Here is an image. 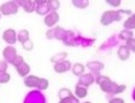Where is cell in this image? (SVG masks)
Returning <instances> with one entry per match:
<instances>
[{"instance_id": "25", "label": "cell", "mask_w": 135, "mask_h": 103, "mask_svg": "<svg viewBox=\"0 0 135 103\" xmlns=\"http://www.w3.org/2000/svg\"><path fill=\"white\" fill-rule=\"evenodd\" d=\"M71 3L77 8H86L89 6V1L88 0H73Z\"/></svg>"}, {"instance_id": "34", "label": "cell", "mask_w": 135, "mask_h": 103, "mask_svg": "<svg viewBox=\"0 0 135 103\" xmlns=\"http://www.w3.org/2000/svg\"><path fill=\"white\" fill-rule=\"evenodd\" d=\"M45 36H46V39H47V40H53L54 39V28L48 29V30L46 31Z\"/></svg>"}, {"instance_id": "30", "label": "cell", "mask_w": 135, "mask_h": 103, "mask_svg": "<svg viewBox=\"0 0 135 103\" xmlns=\"http://www.w3.org/2000/svg\"><path fill=\"white\" fill-rule=\"evenodd\" d=\"M22 47H23V49L24 50H33L34 49V42L31 41L30 39L28 40V41H25L24 43H22Z\"/></svg>"}, {"instance_id": "27", "label": "cell", "mask_w": 135, "mask_h": 103, "mask_svg": "<svg viewBox=\"0 0 135 103\" xmlns=\"http://www.w3.org/2000/svg\"><path fill=\"white\" fill-rule=\"evenodd\" d=\"M48 4V7H50L51 11H56L57 10H59V7H60V3H59L58 0H50V1H47Z\"/></svg>"}, {"instance_id": "28", "label": "cell", "mask_w": 135, "mask_h": 103, "mask_svg": "<svg viewBox=\"0 0 135 103\" xmlns=\"http://www.w3.org/2000/svg\"><path fill=\"white\" fill-rule=\"evenodd\" d=\"M124 46H126V47L130 50V53H132V52H134V50H135V40H134V37H133V39L127 40L126 45H124Z\"/></svg>"}, {"instance_id": "20", "label": "cell", "mask_w": 135, "mask_h": 103, "mask_svg": "<svg viewBox=\"0 0 135 103\" xmlns=\"http://www.w3.org/2000/svg\"><path fill=\"white\" fill-rule=\"evenodd\" d=\"M66 59H68V53L66 52H60V53L54 54V55L51 58V62L54 65V64H58V62L64 61V60H66Z\"/></svg>"}, {"instance_id": "10", "label": "cell", "mask_w": 135, "mask_h": 103, "mask_svg": "<svg viewBox=\"0 0 135 103\" xmlns=\"http://www.w3.org/2000/svg\"><path fill=\"white\" fill-rule=\"evenodd\" d=\"M3 40L8 46H13L17 42V32L13 29H6L3 32Z\"/></svg>"}, {"instance_id": "26", "label": "cell", "mask_w": 135, "mask_h": 103, "mask_svg": "<svg viewBox=\"0 0 135 103\" xmlns=\"http://www.w3.org/2000/svg\"><path fill=\"white\" fill-rule=\"evenodd\" d=\"M48 85H50V82H48V79H46V78H40L39 84H37L36 89L39 90V91H44V90H46V89L48 88Z\"/></svg>"}, {"instance_id": "16", "label": "cell", "mask_w": 135, "mask_h": 103, "mask_svg": "<svg viewBox=\"0 0 135 103\" xmlns=\"http://www.w3.org/2000/svg\"><path fill=\"white\" fill-rule=\"evenodd\" d=\"M88 94V89L87 88L82 86L80 84H76L75 86V91H74V96H75L77 100H81V98H84Z\"/></svg>"}, {"instance_id": "23", "label": "cell", "mask_w": 135, "mask_h": 103, "mask_svg": "<svg viewBox=\"0 0 135 103\" xmlns=\"http://www.w3.org/2000/svg\"><path fill=\"white\" fill-rule=\"evenodd\" d=\"M118 40H122V41H127L129 39H133L134 37V31L130 30H122L121 32L118 34Z\"/></svg>"}, {"instance_id": "32", "label": "cell", "mask_w": 135, "mask_h": 103, "mask_svg": "<svg viewBox=\"0 0 135 103\" xmlns=\"http://www.w3.org/2000/svg\"><path fill=\"white\" fill-rule=\"evenodd\" d=\"M22 62H24V59H23V56L22 55H17L16 58H15V60L12 61V66H15V67H17V66H20Z\"/></svg>"}, {"instance_id": "4", "label": "cell", "mask_w": 135, "mask_h": 103, "mask_svg": "<svg viewBox=\"0 0 135 103\" xmlns=\"http://www.w3.org/2000/svg\"><path fill=\"white\" fill-rule=\"evenodd\" d=\"M23 103H47L46 102L45 95L39 90H33L25 96Z\"/></svg>"}, {"instance_id": "12", "label": "cell", "mask_w": 135, "mask_h": 103, "mask_svg": "<svg viewBox=\"0 0 135 103\" xmlns=\"http://www.w3.org/2000/svg\"><path fill=\"white\" fill-rule=\"evenodd\" d=\"M17 5L18 7H23L27 13H31V12H35V1L33 0H23V1H17Z\"/></svg>"}, {"instance_id": "13", "label": "cell", "mask_w": 135, "mask_h": 103, "mask_svg": "<svg viewBox=\"0 0 135 103\" xmlns=\"http://www.w3.org/2000/svg\"><path fill=\"white\" fill-rule=\"evenodd\" d=\"M117 39H118L117 36H111L109 40H107L106 42H104V43H103V45L100 46V48H99V52L101 53V52H103L104 49H106V50L109 49V53H110V50H111V48L115 47V46L117 45V42L119 41V40H117Z\"/></svg>"}, {"instance_id": "8", "label": "cell", "mask_w": 135, "mask_h": 103, "mask_svg": "<svg viewBox=\"0 0 135 103\" xmlns=\"http://www.w3.org/2000/svg\"><path fill=\"white\" fill-rule=\"evenodd\" d=\"M58 20H59V14H58V12L51 11L50 13L45 16L44 23H45V25L47 26L48 29H51V28H54V26H56V24L58 23Z\"/></svg>"}, {"instance_id": "3", "label": "cell", "mask_w": 135, "mask_h": 103, "mask_svg": "<svg viewBox=\"0 0 135 103\" xmlns=\"http://www.w3.org/2000/svg\"><path fill=\"white\" fill-rule=\"evenodd\" d=\"M18 8L17 1H6L0 5V13L1 16H12L18 12Z\"/></svg>"}, {"instance_id": "11", "label": "cell", "mask_w": 135, "mask_h": 103, "mask_svg": "<svg viewBox=\"0 0 135 103\" xmlns=\"http://www.w3.org/2000/svg\"><path fill=\"white\" fill-rule=\"evenodd\" d=\"M71 66L73 64L70 62V60H64L62 62H58V64H54L53 65V70L56 73H65L68 72L69 70H71Z\"/></svg>"}, {"instance_id": "6", "label": "cell", "mask_w": 135, "mask_h": 103, "mask_svg": "<svg viewBox=\"0 0 135 103\" xmlns=\"http://www.w3.org/2000/svg\"><path fill=\"white\" fill-rule=\"evenodd\" d=\"M84 67H87L88 70L90 71V73H92V74L98 75V74H100L101 71L104 70L105 65L103 64L101 61H98V60H93V61H88L87 65H86Z\"/></svg>"}, {"instance_id": "2", "label": "cell", "mask_w": 135, "mask_h": 103, "mask_svg": "<svg viewBox=\"0 0 135 103\" xmlns=\"http://www.w3.org/2000/svg\"><path fill=\"white\" fill-rule=\"evenodd\" d=\"M122 10H118V11H113V10H107L104 11L103 14L100 17V24L107 26V25L112 24L113 22H118V20H122Z\"/></svg>"}, {"instance_id": "33", "label": "cell", "mask_w": 135, "mask_h": 103, "mask_svg": "<svg viewBox=\"0 0 135 103\" xmlns=\"http://www.w3.org/2000/svg\"><path fill=\"white\" fill-rule=\"evenodd\" d=\"M106 4L110 5L111 7H119L122 4L121 0H106Z\"/></svg>"}, {"instance_id": "24", "label": "cell", "mask_w": 135, "mask_h": 103, "mask_svg": "<svg viewBox=\"0 0 135 103\" xmlns=\"http://www.w3.org/2000/svg\"><path fill=\"white\" fill-rule=\"evenodd\" d=\"M73 95H74V94L69 89H68V88H62V89L58 91L59 100H63V98H69V97H71Z\"/></svg>"}, {"instance_id": "29", "label": "cell", "mask_w": 135, "mask_h": 103, "mask_svg": "<svg viewBox=\"0 0 135 103\" xmlns=\"http://www.w3.org/2000/svg\"><path fill=\"white\" fill-rule=\"evenodd\" d=\"M11 79V75L8 74L7 72H4V73H0V84H6L10 82Z\"/></svg>"}, {"instance_id": "38", "label": "cell", "mask_w": 135, "mask_h": 103, "mask_svg": "<svg viewBox=\"0 0 135 103\" xmlns=\"http://www.w3.org/2000/svg\"><path fill=\"white\" fill-rule=\"evenodd\" d=\"M0 18H1V13H0Z\"/></svg>"}, {"instance_id": "19", "label": "cell", "mask_w": 135, "mask_h": 103, "mask_svg": "<svg viewBox=\"0 0 135 103\" xmlns=\"http://www.w3.org/2000/svg\"><path fill=\"white\" fill-rule=\"evenodd\" d=\"M123 28H124V30H130V31L134 30V28H135V16H134V13H133L132 16H129L126 20H124Z\"/></svg>"}, {"instance_id": "22", "label": "cell", "mask_w": 135, "mask_h": 103, "mask_svg": "<svg viewBox=\"0 0 135 103\" xmlns=\"http://www.w3.org/2000/svg\"><path fill=\"white\" fill-rule=\"evenodd\" d=\"M65 35H66V30L64 28H62V26H54V39L63 41Z\"/></svg>"}, {"instance_id": "9", "label": "cell", "mask_w": 135, "mask_h": 103, "mask_svg": "<svg viewBox=\"0 0 135 103\" xmlns=\"http://www.w3.org/2000/svg\"><path fill=\"white\" fill-rule=\"evenodd\" d=\"M94 82H95V75L92 74L90 72L89 73L84 72L83 74L79 77L77 84H80V85H82V86H84V88H88V86H90L92 84H94Z\"/></svg>"}, {"instance_id": "18", "label": "cell", "mask_w": 135, "mask_h": 103, "mask_svg": "<svg viewBox=\"0 0 135 103\" xmlns=\"http://www.w3.org/2000/svg\"><path fill=\"white\" fill-rule=\"evenodd\" d=\"M84 70H86L84 65L80 64V62H76V64H74L73 66H71V72H73V74L76 75V77H80V75L83 74Z\"/></svg>"}, {"instance_id": "36", "label": "cell", "mask_w": 135, "mask_h": 103, "mask_svg": "<svg viewBox=\"0 0 135 103\" xmlns=\"http://www.w3.org/2000/svg\"><path fill=\"white\" fill-rule=\"evenodd\" d=\"M109 103H126L124 102V100L122 97H112L111 100H109Z\"/></svg>"}, {"instance_id": "14", "label": "cell", "mask_w": 135, "mask_h": 103, "mask_svg": "<svg viewBox=\"0 0 135 103\" xmlns=\"http://www.w3.org/2000/svg\"><path fill=\"white\" fill-rule=\"evenodd\" d=\"M39 80L40 77H37L35 74H29L24 78V85L27 88H36L37 84H39Z\"/></svg>"}, {"instance_id": "37", "label": "cell", "mask_w": 135, "mask_h": 103, "mask_svg": "<svg viewBox=\"0 0 135 103\" xmlns=\"http://www.w3.org/2000/svg\"><path fill=\"white\" fill-rule=\"evenodd\" d=\"M82 103H92V102H89V101H86V102H82Z\"/></svg>"}, {"instance_id": "35", "label": "cell", "mask_w": 135, "mask_h": 103, "mask_svg": "<svg viewBox=\"0 0 135 103\" xmlns=\"http://www.w3.org/2000/svg\"><path fill=\"white\" fill-rule=\"evenodd\" d=\"M7 62L4 61V60H0V73L7 72Z\"/></svg>"}, {"instance_id": "5", "label": "cell", "mask_w": 135, "mask_h": 103, "mask_svg": "<svg viewBox=\"0 0 135 103\" xmlns=\"http://www.w3.org/2000/svg\"><path fill=\"white\" fill-rule=\"evenodd\" d=\"M18 55L17 54V50L13 46H7V47L4 48L3 50V58L4 61H6L7 64H12V61L15 60V58Z\"/></svg>"}, {"instance_id": "1", "label": "cell", "mask_w": 135, "mask_h": 103, "mask_svg": "<svg viewBox=\"0 0 135 103\" xmlns=\"http://www.w3.org/2000/svg\"><path fill=\"white\" fill-rule=\"evenodd\" d=\"M100 86V90L101 91H104L106 94V98L107 100H111L112 97H115L116 95L118 94H122V92L126 91L127 89V85L122 84V85H118L117 83L112 82L109 77L106 75H101V74H98L95 75V82Z\"/></svg>"}, {"instance_id": "15", "label": "cell", "mask_w": 135, "mask_h": 103, "mask_svg": "<svg viewBox=\"0 0 135 103\" xmlns=\"http://www.w3.org/2000/svg\"><path fill=\"white\" fill-rule=\"evenodd\" d=\"M117 56L119 58L121 61H127L130 56V50L126 47V46H119L117 49Z\"/></svg>"}, {"instance_id": "31", "label": "cell", "mask_w": 135, "mask_h": 103, "mask_svg": "<svg viewBox=\"0 0 135 103\" xmlns=\"http://www.w3.org/2000/svg\"><path fill=\"white\" fill-rule=\"evenodd\" d=\"M58 103H80V101L73 95L71 97H69V98H63V100H59Z\"/></svg>"}, {"instance_id": "7", "label": "cell", "mask_w": 135, "mask_h": 103, "mask_svg": "<svg viewBox=\"0 0 135 103\" xmlns=\"http://www.w3.org/2000/svg\"><path fill=\"white\" fill-rule=\"evenodd\" d=\"M35 12L40 16H46L51 12L47 0H35Z\"/></svg>"}, {"instance_id": "17", "label": "cell", "mask_w": 135, "mask_h": 103, "mask_svg": "<svg viewBox=\"0 0 135 103\" xmlns=\"http://www.w3.org/2000/svg\"><path fill=\"white\" fill-rule=\"evenodd\" d=\"M16 71H17V73L22 77V78H25L27 75H29V72H30V66L24 61V62H22L20 66L16 67Z\"/></svg>"}, {"instance_id": "21", "label": "cell", "mask_w": 135, "mask_h": 103, "mask_svg": "<svg viewBox=\"0 0 135 103\" xmlns=\"http://www.w3.org/2000/svg\"><path fill=\"white\" fill-rule=\"evenodd\" d=\"M29 39H30V35H29V31L27 29H23V30H21L20 32L17 34V41L21 42V43H24Z\"/></svg>"}]
</instances>
